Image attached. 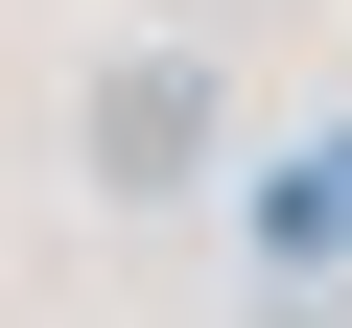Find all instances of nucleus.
<instances>
[{
  "label": "nucleus",
  "instance_id": "nucleus-1",
  "mask_svg": "<svg viewBox=\"0 0 352 328\" xmlns=\"http://www.w3.org/2000/svg\"><path fill=\"white\" fill-rule=\"evenodd\" d=\"M94 188H118V211L212 188V71H188V47H118V71H94Z\"/></svg>",
  "mask_w": 352,
  "mask_h": 328
},
{
  "label": "nucleus",
  "instance_id": "nucleus-2",
  "mask_svg": "<svg viewBox=\"0 0 352 328\" xmlns=\"http://www.w3.org/2000/svg\"><path fill=\"white\" fill-rule=\"evenodd\" d=\"M329 235H352V141H305V164H282V211H258V258H329Z\"/></svg>",
  "mask_w": 352,
  "mask_h": 328
}]
</instances>
